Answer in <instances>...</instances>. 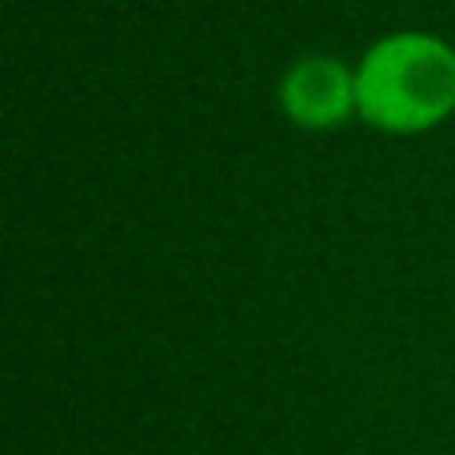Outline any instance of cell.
Here are the masks:
<instances>
[{"instance_id": "7a4b0ae2", "label": "cell", "mask_w": 455, "mask_h": 455, "mask_svg": "<svg viewBox=\"0 0 455 455\" xmlns=\"http://www.w3.org/2000/svg\"><path fill=\"white\" fill-rule=\"evenodd\" d=\"M280 108L304 132L339 128L360 112L355 72L336 56H299L280 80Z\"/></svg>"}, {"instance_id": "6da1fadb", "label": "cell", "mask_w": 455, "mask_h": 455, "mask_svg": "<svg viewBox=\"0 0 455 455\" xmlns=\"http://www.w3.org/2000/svg\"><path fill=\"white\" fill-rule=\"evenodd\" d=\"M355 96L379 132H427L455 112V48L432 32H392L363 52Z\"/></svg>"}]
</instances>
